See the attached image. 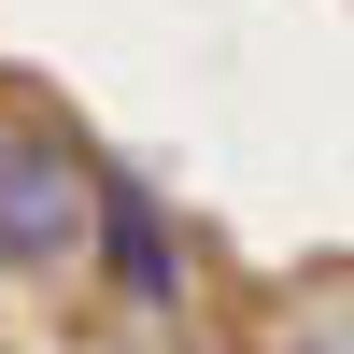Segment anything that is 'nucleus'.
<instances>
[{"instance_id": "1", "label": "nucleus", "mask_w": 354, "mask_h": 354, "mask_svg": "<svg viewBox=\"0 0 354 354\" xmlns=\"http://www.w3.org/2000/svg\"><path fill=\"white\" fill-rule=\"evenodd\" d=\"M100 241V156L57 128H0V270H85Z\"/></svg>"}, {"instance_id": "2", "label": "nucleus", "mask_w": 354, "mask_h": 354, "mask_svg": "<svg viewBox=\"0 0 354 354\" xmlns=\"http://www.w3.org/2000/svg\"><path fill=\"white\" fill-rule=\"evenodd\" d=\"M100 255H113V283H128L142 312L185 283V255H170V227H156V185H142V170H100Z\"/></svg>"}]
</instances>
